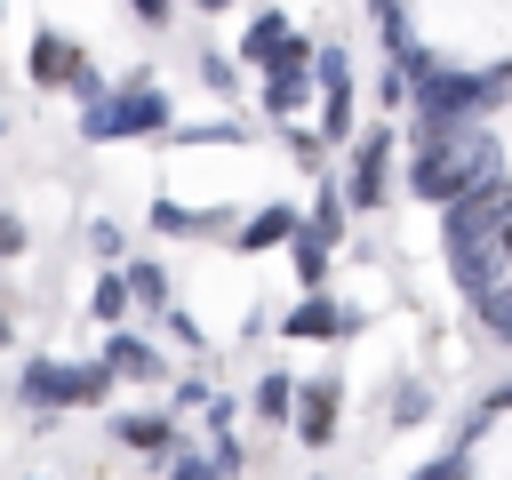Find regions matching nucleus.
<instances>
[{
	"label": "nucleus",
	"mask_w": 512,
	"mask_h": 480,
	"mask_svg": "<svg viewBox=\"0 0 512 480\" xmlns=\"http://www.w3.org/2000/svg\"><path fill=\"white\" fill-rule=\"evenodd\" d=\"M512 224V168H496L488 184H472L464 200L440 208V248H496Z\"/></svg>",
	"instance_id": "1"
},
{
	"label": "nucleus",
	"mask_w": 512,
	"mask_h": 480,
	"mask_svg": "<svg viewBox=\"0 0 512 480\" xmlns=\"http://www.w3.org/2000/svg\"><path fill=\"white\" fill-rule=\"evenodd\" d=\"M392 128H368V136H352V176H344V208H360V216H376L384 208V192H392Z\"/></svg>",
	"instance_id": "2"
},
{
	"label": "nucleus",
	"mask_w": 512,
	"mask_h": 480,
	"mask_svg": "<svg viewBox=\"0 0 512 480\" xmlns=\"http://www.w3.org/2000/svg\"><path fill=\"white\" fill-rule=\"evenodd\" d=\"M312 80H320V144H344L352 136V64H344V48H320Z\"/></svg>",
	"instance_id": "3"
},
{
	"label": "nucleus",
	"mask_w": 512,
	"mask_h": 480,
	"mask_svg": "<svg viewBox=\"0 0 512 480\" xmlns=\"http://www.w3.org/2000/svg\"><path fill=\"white\" fill-rule=\"evenodd\" d=\"M112 104H120V136H160V128H168V88H160L152 72L120 80V88H112Z\"/></svg>",
	"instance_id": "4"
},
{
	"label": "nucleus",
	"mask_w": 512,
	"mask_h": 480,
	"mask_svg": "<svg viewBox=\"0 0 512 480\" xmlns=\"http://www.w3.org/2000/svg\"><path fill=\"white\" fill-rule=\"evenodd\" d=\"M296 224H304V208H288V200H264V208H256V216H240L224 240L256 256V248H288V240H296Z\"/></svg>",
	"instance_id": "5"
},
{
	"label": "nucleus",
	"mask_w": 512,
	"mask_h": 480,
	"mask_svg": "<svg viewBox=\"0 0 512 480\" xmlns=\"http://www.w3.org/2000/svg\"><path fill=\"white\" fill-rule=\"evenodd\" d=\"M408 192H416V200H432V208L464 200V184H456V168H448V152H440V144H416V152H408Z\"/></svg>",
	"instance_id": "6"
},
{
	"label": "nucleus",
	"mask_w": 512,
	"mask_h": 480,
	"mask_svg": "<svg viewBox=\"0 0 512 480\" xmlns=\"http://www.w3.org/2000/svg\"><path fill=\"white\" fill-rule=\"evenodd\" d=\"M336 400H344V392H336L328 376H320V384H296V440H304V448H328V440H336Z\"/></svg>",
	"instance_id": "7"
},
{
	"label": "nucleus",
	"mask_w": 512,
	"mask_h": 480,
	"mask_svg": "<svg viewBox=\"0 0 512 480\" xmlns=\"http://www.w3.org/2000/svg\"><path fill=\"white\" fill-rule=\"evenodd\" d=\"M280 328H288V344H328V336H344V328H352V312H344V304H328V288H320V296H304Z\"/></svg>",
	"instance_id": "8"
},
{
	"label": "nucleus",
	"mask_w": 512,
	"mask_h": 480,
	"mask_svg": "<svg viewBox=\"0 0 512 480\" xmlns=\"http://www.w3.org/2000/svg\"><path fill=\"white\" fill-rule=\"evenodd\" d=\"M80 64H88V56H80L64 32H32V80H40V88H72Z\"/></svg>",
	"instance_id": "9"
},
{
	"label": "nucleus",
	"mask_w": 512,
	"mask_h": 480,
	"mask_svg": "<svg viewBox=\"0 0 512 480\" xmlns=\"http://www.w3.org/2000/svg\"><path fill=\"white\" fill-rule=\"evenodd\" d=\"M96 360H104V368H112V376H128V384H152V376H160V352H152V344H144V336H128V328H112V336H104V352H96Z\"/></svg>",
	"instance_id": "10"
},
{
	"label": "nucleus",
	"mask_w": 512,
	"mask_h": 480,
	"mask_svg": "<svg viewBox=\"0 0 512 480\" xmlns=\"http://www.w3.org/2000/svg\"><path fill=\"white\" fill-rule=\"evenodd\" d=\"M256 104H264L272 120H296V112L312 104V72H264V88H256Z\"/></svg>",
	"instance_id": "11"
},
{
	"label": "nucleus",
	"mask_w": 512,
	"mask_h": 480,
	"mask_svg": "<svg viewBox=\"0 0 512 480\" xmlns=\"http://www.w3.org/2000/svg\"><path fill=\"white\" fill-rule=\"evenodd\" d=\"M288 40H296V32H288V16H280V8H264V16L240 32V56H248V64H272Z\"/></svg>",
	"instance_id": "12"
},
{
	"label": "nucleus",
	"mask_w": 512,
	"mask_h": 480,
	"mask_svg": "<svg viewBox=\"0 0 512 480\" xmlns=\"http://www.w3.org/2000/svg\"><path fill=\"white\" fill-rule=\"evenodd\" d=\"M216 224H224V208L192 216V208H184V200H168V192L152 200V232H168V240H184V232H216ZM224 232H232V224H224Z\"/></svg>",
	"instance_id": "13"
},
{
	"label": "nucleus",
	"mask_w": 512,
	"mask_h": 480,
	"mask_svg": "<svg viewBox=\"0 0 512 480\" xmlns=\"http://www.w3.org/2000/svg\"><path fill=\"white\" fill-rule=\"evenodd\" d=\"M16 392H24V408H64V360H24Z\"/></svg>",
	"instance_id": "14"
},
{
	"label": "nucleus",
	"mask_w": 512,
	"mask_h": 480,
	"mask_svg": "<svg viewBox=\"0 0 512 480\" xmlns=\"http://www.w3.org/2000/svg\"><path fill=\"white\" fill-rule=\"evenodd\" d=\"M104 392H112V368L104 360H72L64 368V400L72 408H104Z\"/></svg>",
	"instance_id": "15"
},
{
	"label": "nucleus",
	"mask_w": 512,
	"mask_h": 480,
	"mask_svg": "<svg viewBox=\"0 0 512 480\" xmlns=\"http://www.w3.org/2000/svg\"><path fill=\"white\" fill-rule=\"evenodd\" d=\"M88 312H96L104 328H120V320H128V272H104V280L88 288Z\"/></svg>",
	"instance_id": "16"
},
{
	"label": "nucleus",
	"mask_w": 512,
	"mask_h": 480,
	"mask_svg": "<svg viewBox=\"0 0 512 480\" xmlns=\"http://www.w3.org/2000/svg\"><path fill=\"white\" fill-rule=\"evenodd\" d=\"M80 136H88V144H120V104H112V88H104L96 104H80Z\"/></svg>",
	"instance_id": "17"
},
{
	"label": "nucleus",
	"mask_w": 512,
	"mask_h": 480,
	"mask_svg": "<svg viewBox=\"0 0 512 480\" xmlns=\"http://www.w3.org/2000/svg\"><path fill=\"white\" fill-rule=\"evenodd\" d=\"M128 296H136V304H168V272H160L152 256H136V264H128Z\"/></svg>",
	"instance_id": "18"
},
{
	"label": "nucleus",
	"mask_w": 512,
	"mask_h": 480,
	"mask_svg": "<svg viewBox=\"0 0 512 480\" xmlns=\"http://www.w3.org/2000/svg\"><path fill=\"white\" fill-rule=\"evenodd\" d=\"M112 432L128 448H168V416H112Z\"/></svg>",
	"instance_id": "19"
},
{
	"label": "nucleus",
	"mask_w": 512,
	"mask_h": 480,
	"mask_svg": "<svg viewBox=\"0 0 512 480\" xmlns=\"http://www.w3.org/2000/svg\"><path fill=\"white\" fill-rule=\"evenodd\" d=\"M472 312H480V328H488L496 344H512V280H504V288H496L488 304H472Z\"/></svg>",
	"instance_id": "20"
},
{
	"label": "nucleus",
	"mask_w": 512,
	"mask_h": 480,
	"mask_svg": "<svg viewBox=\"0 0 512 480\" xmlns=\"http://www.w3.org/2000/svg\"><path fill=\"white\" fill-rule=\"evenodd\" d=\"M288 400H296V384H288V376H264V384H256V416H264V424H280V416H288Z\"/></svg>",
	"instance_id": "21"
},
{
	"label": "nucleus",
	"mask_w": 512,
	"mask_h": 480,
	"mask_svg": "<svg viewBox=\"0 0 512 480\" xmlns=\"http://www.w3.org/2000/svg\"><path fill=\"white\" fill-rule=\"evenodd\" d=\"M504 104H512V64H488V72H480V120L504 112Z\"/></svg>",
	"instance_id": "22"
},
{
	"label": "nucleus",
	"mask_w": 512,
	"mask_h": 480,
	"mask_svg": "<svg viewBox=\"0 0 512 480\" xmlns=\"http://www.w3.org/2000/svg\"><path fill=\"white\" fill-rule=\"evenodd\" d=\"M424 416H432L424 384H400V392H392V424H424Z\"/></svg>",
	"instance_id": "23"
},
{
	"label": "nucleus",
	"mask_w": 512,
	"mask_h": 480,
	"mask_svg": "<svg viewBox=\"0 0 512 480\" xmlns=\"http://www.w3.org/2000/svg\"><path fill=\"white\" fill-rule=\"evenodd\" d=\"M416 480H472V472H464V448H448V456H432V464H424Z\"/></svg>",
	"instance_id": "24"
},
{
	"label": "nucleus",
	"mask_w": 512,
	"mask_h": 480,
	"mask_svg": "<svg viewBox=\"0 0 512 480\" xmlns=\"http://www.w3.org/2000/svg\"><path fill=\"white\" fill-rule=\"evenodd\" d=\"M288 152H296V168H312V176H320V136H312V128H296V136H288Z\"/></svg>",
	"instance_id": "25"
},
{
	"label": "nucleus",
	"mask_w": 512,
	"mask_h": 480,
	"mask_svg": "<svg viewBox=\"0 0 512 480\" xmlns=\"http://www.w3.org/2000/svg\"><path fill=\"white\" fill-rule=\"evenodd\" d=\"M168 480H224V472H216L208 456H176V464H168Z\"/></svg>",
	"instance_id": "26"
},
{
	"label": "nucleus",
	"mask_w": 512,
	"mask_h": 480,
	"mask_svg": "<svg viewBox=\"0 0 512 480\" xmlns=\"http://www.w3.org/2000/svg\"><path fill=\"white\" fill-rule=\"evenodd\" d=\"M0 256H24V224H16L8 208H0Z\"/></svg>",
	"instance_id": "27"
},
{
	"label": "nucleus",
	"mask_w": 512,
	"mask_h": 480,
	"mask_svg": "<svg viewBox=\"0 0 512 480\" xmlns=\"http://www.w3.org/2000/svg\"><path fill=\"white\" fill-rule=\"evenodd\" d=\"M128 8H136L144 24H168V16H176V0H128Z\"/></svg>",
	"instance_id": "28"
},
{
	"label": "nucleus",
	"mask_w": 512,
	"mask_h": 480,
	"mask_svg": "<svg viewBox=\"0 0 512 480\" xmlns=\"http://www.w3.org/2000/svg\"><path fill=\"white\" fill-rule=\"evenodd\" d=\"M496 256H504V272H512V224H504V240H496Z\"/></svg>",
	"instance_id": "29"
},
{
	"label": "nucleus",
	"mask_w": 512,
	"mask_h": 480,
	"mask_svg": "<svg viewBox=\"0 0 512 480\" xmlns=\"http://www.w3.org/2000/svg\"><path fill=\"white\" fill-rule=\"evenodd\" d=\"M200 8H208V16H224V8H232V0H200Z\"/></svg>",
	"instance_id": "30"
},
{
	"label": "nucleus",
	"mask_w": 512,
	"mask_h": 480,
	"mask_svg": "<svg viewBox=\"0 0 512 480\" xmlns=\"http://www.w3.org/2000/svg\"><path fill=\"white\" fill-rule=\"evenodd\" d=\"M0 344H8V312H0Z\"/></svg>",
	"instance_id": "31"
},
{
	"label": "nucleus",
	"mask_w": 512,
	"mask_h": 480,
	"mask_svg": "<svg viewBox=\"0 0 512 480\" xmlns=\"http://www.w3.org/2000/svg\"><path fill=\"white\" fill-rule=\"evenodd\" d=\"M0 136H8V104H0Z\"/></svg>",
	"instance_id": "32"
}]
</instances>
